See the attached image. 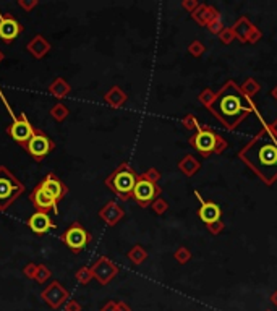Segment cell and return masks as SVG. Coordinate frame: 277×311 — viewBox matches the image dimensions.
Listing matches in <instances>:
<instances>
[{"instance_id":"obj_20","label":"cell","mask_w":277,"mask_h":311,"mask_svg":"<svg viewBox=\"0 0 277 311\" xmlns=\"http://www.w3.org/2000/svg\"><path fill=\"white\" fill-rule=\"evenodd\" d=\"M221 15L219 10L213 5H208V4H200V7L191 13V18L196 21L200 26H208V24L213 21L214 18Z\"/></svg>"},{"instance_id":"obj_14","label":"cell","mask_w":277,"mask_h":311,"mask_svg":"<svg viewBox=\"0 0 277 311\" xmlns=\"http://www.w3.org/2000/svg\"><path fill=\"white\" fill-rule=\"evenodd\" d=\"M41 185H43L44 190L52 196V198L59 203L62 201L65 196L68 195V186L63 183V180L57 177L54 172H51V174H47L43 180L39 182Z\"/></svg>"},{"instance_id":"obj_30","label":"cell","mask_w":277,"mask_h":311,"mask_svg":"<svg viewBox=\"0 0 277 311\" xmlns=\"http://www.w3.org/2000/svg\"><path fill=\"white\" fill-rule=\"evenodd\" d=\"M174 258L177 259L178 264H186L188 261L191 259V251L186 248V247H178L174 251Z\"/></svg>"},{"instance_id":"obj_41","label":"cell","mask_w":277,"mask_h":311,"mask_svg":"<svg viewBox=\"0 0 277 311\" xmlns=\"http://www.w3.org/2000/svg\"><path fill=\"white\" fill-rule=\"evenodd\" d=\"M63 309H65V311H83L81 305L78 303L76 300H73V298H70V300L67 301V303H65Z\"/></svg>"},{"instance_id":"obj_36","label":"cell","mask_w":277,"mask_h":311,"mask_svg":"<svg viewBox=\"0 0 277 311\" xmlns=\"http://www.w3.org/2000/svg\"><path fill=\"white\" fill-rule=\"evenodd\" d=\"M219 39H221V43H222V44L229 46V44H232L233 41L237 39V37H235V34H233L232 28H224L221 34H219Z\"/></svg>"},{"instance_id":"obj_1","label":"cell","mask_w":277,"mask_h":311,"mask_svg":"<svg viewBox=\"0 0 277 311\" xmlns=\"http://www.w3.org/2000/svg\"><path fill=\"white\" fill-rule=\"evenodd\" d=\"M239 159L267 186L277 182V138L267 125L239 151Z\"/></svg>"},{"instance_id":"obj_2","label":"cell","mask_w":277,"mask_h":311,"mask_svg":"<svg viewBox=\"0 0 277 311\" xmlns=\"http://www.w3.org/2000/svg\"><path fill=\"white\" fill-rule=\"evenodd\" d=\"M208 110L230 132L237 130L250 115L258 113L253 99L243 94L240 86L233 80H227L221 86L214 102L209 105Z\"/></svg>"},{"instance_id":"obj_10","label":"cell","mask_w":277,"mask_h":311,"mask_svg":"<svg viewBox=\"0 0 277 311\" xmlns=\"http://www.w3.org/2000/svg\"><path fill=\"white\" fill-rule=\"evenodd\" d=\"M7 133L15 143H18L21 148H26V143L31 140V136L34 135V127L31 125L26 113L23 112L18 115V120L12 122V125H8Z\"/></svg>"},{"instance_id":"obj_13","label":"cell","mask_w":277,"mask_h":311,"mask_svg":"<svg viewBox=\"0 0 277 311\" xmlns=\"http://www.w3.org/2000/svg\"><path fill=\"white\" fill-rule=\"evenodd\" d=\"M194 196H196V200L200 201V208H198L196 214H198V217L203 220V222L208 225V224L216 222V220H221L222 209H221V206H219L217 203L205 200L200 195V191H196V190H194Z\"/></svg>"},{"instance_id":"obj_11","label":"cell","mask_w":277,"mask_h":311,"mask_svg":"<svg viewBox=\"0 0 277 311\" xmlns=\"http://www.w3.org/2000/svg\"><path fill=\"white\" fill-rule=\"evenodd\" d=\"M93 277L99 285H109L118 274V266L107 256H99L91 266Z\"/></svg>"},{"instance_id":"obj_17","label":"cell","mask_w":277,"mask_h":311,"mask_svg":"<svg viewBox=\"0 0 277 311\" xmlns=\"http://www.w3.org/2000/svg\"><path fill=\"white\" fill-rule=\"evenodd\" d=\"M26 225L31 228L32 234L36 235H46L49 230L57 227V224L51 219V216L46 214V212H34L28 220H26Z\"/></svg>"},{"instance_id":"obj_15","label":"cell","mask_w":277,"mask_h":311,"mask_svg":"<svg viewBox=\"0 0 277 311\" xmlns=\"http://www.w3.org/2000/svg\"><path fill=\"white\" fill-rule=\"evenodd\" d=\"M23 32V26L20 21L15 20L12 15H4L0 20V39L4 44H12L13 41Z\"/></svg>"},{"instance_id":"obj_24","label":"cell","mask_w":277,"mask_h":311,"mask_svg":"<svg viewBox=\"0 0 277 311\" xmlns=\"http://www.w3.org/2000/svg\"><path fill=\"white\" fill-rule=\"evenodd\" d=\"M127 258L132 261V264L140 266L148 259V251H146L144 247H141V245H135V247L127 253Z\"/></svg>"},{"instance_id":"obj_32","label":"cell","mask_w":277,"mask_h":311,"mask_svg":"<svg viewBox=\"0 0 277 311\" xmlns=\"http://www.w3.org/2000/svg\"><path fill=\"white\" fill-rule=\"evenodd\" d=\"M182 125H183V128L185 130H200V122L196 120V117L193 115V113H186V115H183V119H182Z\"/></svg>"},{"instance_id":"obj_42","label":"cell","mask_w":277,"mask_h":311,"mask_svg":"<svg viewBox=\"0 0 277 311\" xmlns=\"http://www.w3.org/2000/svg\"><path fill=\"white\" fill-rule=\"evenodd\" d=\"M261 37H263V32H261V29L256 26V29L251 32V36L248 39V44H256V43H259V39H261Z\"/></svg>"},{"instance_id":"obj_5","label":"cell","mask_w":277,"mask_h":311,"mask_svg":"<svg viewBox=\"0 0 277 311\" xmlns=\"http://www.w3.org/2000/svg\"><path fill=\"white\" fill-rule=\"evenodd\" d=\"M24 190L26 188L12 174V170L0 166V211L5 212L21 195H24Z\"/></svg>"},{"instance_id":"obj_46","label":"cell","mask_w":277,"mask_h":311,"mask_svg":"<svg viewBox=\"0 0 277 311\" xmlns=\"http://www.w3.org/2000/svg\"><path fill=\"white\" fill-rule=\"evenodd\" d=\"M271 303H272L274 306H277V290L271 295Z\"/></svg>"},{"instance_id":"obj_8","label":"cell","mask_w":277,"mask_h":311,"mask_svg":"<svg viewBox=\"0 0 277 311\" xmlns=\"http://www.w3.org/2000/svg\"><path fill=\"white\" fill-rule=\"evenodd\" d=\"M26 152L31 156L36 162H43L49 154L55 149V143L49 138L43 130L34 128V135L26 143Z\"/></svg>"},{"instance_id":"obj_4","label":"cell","mask_w":277,"mask_h":311,"mask_svg":"<svg viewBox=\"0 0 277 311\" xmlns=\"http://www.w3.org/2000/svg\"><path fill=\"white\" fill-rule=\"evenodd\" d=\"M188 143L191 148L205 159L211 158L213 154H222L227 148H229V141L219 133H216L214 130L208 125H201L198 132H194V135L190 136Z\"/></svg>"},{"instance_id":"obj_3","label":"cell","mask_w":277,"mask_h":311,"mask_svg":"<svg viewBox=\"0 0 277 311\" xmlns=\"http://www.w3.org/2000/svg\"><path fill=\"white\" fill-rule=\"evenodd\" d=\"M138 180V174L135 169L130 166V162H122L117 166V169L104 180V185L109 188L112 193L117 195L120 201L132 200V193L135 190Z\"/></svg>"},{"instance_id":"obj_29","label":"cell","mask_w":277,"mask_h":311,"mask_svg":"<svg viewBox=\"0 0 277 311\" xmlns=\"http://www.w3.org/2000/svg\"><path fill=\"white\" fill-rule=\"evenodd\" d=\"M186 51H188L190 55L194 57V59H200V57L206 52V46L203 44L200 39H193L191 43L188 44V47H186Z\"/></svg>"},{"instance_id":"obj_39","label":"cell","mask_w":277,"mask_h":311,"mask_svg":"<svg viewBox=\"0 0 277 311\" xmlns=\"http://www.w3.org/2000/svg\"><path fill=\"white\" fill-rule=\"evenodd\" d=\"M18 5L24 12H32L39 5V0H18Z\"/></svg>"},{"instance_id":"obj_19","label":"cell","mask_w":277,"mask_h":311,"mask_svg":"<svg viewBox=\"0 0 277 311\" xmlns=\"http://www.w3.org/2000/svg\"><path fill=\"white\" fill-rule=\"evenodd\" d=\"M232 31L235 37H237L242 44H248V39L251 36V32L256 29V24L251 23L247 16H240V18L232 24Z\"/></svg>"},{"instance_id":"obj_22","label":"cell","mask_w":277,"mask_h":311,"mask_svg":"<svg viewBox=\"0 0 277 311\" xmlns=\"http://www.w3.org/2000/svg\"><path fill=\"white\" fill-rule=\"evenodd\" d=\"M177 169L180 170L186 178H191L194 174H196V172H200L201 162H200V159L194 158V156L186 154V156H183V158L177 162Z\"/></svg>"},{"instance_id":"obj_28","label":"cell","mask_w":277,"mask_h":311,"mask_svg":"<svg viewBox=\"0 0 277 311\" xmlns=\"http://www.w3.org/2000/svg\"><path fill=\"white\" fill-rule=\"evenodd\" d=\"M216 94H217V91H213L211 88H205V89H203V91L198 94V102L203 104V105H205V107L208 109L209 105L214 102Z\"/></svg>"},{"instance_id":"obj_31","label":"cell","mask_w":277,"mask_h":311,"mask_svg":"<svg viewBox=\"0 0 277 311\" xmlns=\"http://www.w3.org/2000/svg\"><path fill=\"white\" fill-rule=\"evenodd\" d=\"M52 277V271L46 264H37V274H36V282L44 284Z\"/></svg>"},{"instance_id":"obj_7","label":"cell","mask_w":277,"mask_h":311,"mask_svg":"<svg viewBox=\"0 0 277 311\" xmlns=\"http://www.w3.org/2000/svg\"><path fill=\"white\" fill-rule=\"evenodd\" d=\"M91 239H93L91 234H89L80 222H71L67 227V230H65L60 237V240L65 243V247H67L71 253H75V255L83 251L86 248V245L91 242Z\"/></svg>"},{"instance_id":"obj_38","label":"cell","mask_w":277,"mask_h":311,"mask_svg":"<svg viewBox=\"0 0 277 311\" xmlns=\"http://www.w3.org/2000/svg\"><path fill=\"white\" fill-rule=\"evenodd\" d=\"M206 228H208V232H209V234L219 235V234H222V230L225 228V224L222 222V220H216V222H213V224H208Z\"/></svg>"},{"instance_id":"obj_16","label":"cell","mask_w":277,"mask_h":311,"mask_svg":"<svg viewBox=\"0 0 277 311\" xmlns=\"http://www.w3.org/2000/svg\"><path fill=\"white\" fill-rule=\"evenodd\" d=\"M97 216H99V219L102 220L105 225L115 227L120 222V220L125 217V211H124V208H122L117 201H107L99 209Z\"/></svg>"},{"instance_id":"obj_26","label":"cell","mask_w":277,"mask_h":311,"mask_svg":"<svg viewBox=\"0 0 277 311\" xmlns=\"http://www.w3.org/2000/svg\"><path fill=\"white\" fill-rule=\"evenodd\" d=\"M49 113H51V117H52L55 122H59V124H62L63 120H67V119H68L70 110H68V107H67V105H65L63 102H57V104H54L52 107H51Z\"/></svg>"},{"instance_id":"obj_35","label":"cell","mask_w":277,"mask_h":311,"mask_svg":"<svg viewBox=\"0 0 277 311\" xmlns=\"http://www.w3.org/2000/svg\"><path fill=\"white\" fill-rule=\"evenodd\" d=\"M23 276L29 281H36V274H37V264L36 263H28L23 267Z\"/></svg>"},{"instance_id":"obj_34","label":"cell","mask_w":277,"mask_h":311,"mask_svg":"<svg viewBox=\"0 0 277 311\" xmlns=\"http://www.w3.org/2000/svg\"><path fill=\"white\" fill-rule=\"evenodd\" d=\"M208 29H209V32H213V34H216V36H219L222 32V29L225 28L224 26V23H222V15H219L217 18H214L213 21H211L208 26H206Z\"/></svg>"},{"instance_id":"obj_25","label":"cell","mask_w":277,"mask_h":311,"mask_svg":"<svg viewBox=\"0 0 277 311\" xmlns=\"http://www.w3.org/2000/svg\"><path fill=\"white\" fill-rule=\"evenodd\" d=\"M240 89H242V93L245 94L247 97L253 99V97H255L259 91H261V85H259V81L255 80V78H247V80L240 85Z\"/></svg>"},{"instance_id":"obj_47","label":"cell","mask_w":277,"mask_h":311,"mask_svg":"<svg viewBox=\"0 0 277 311\" xmlns=\"http://www.w3.org/2000/svg\"><path fill=\"white\" fill-rule=\"evenodd\" d=\"M271 96H272V99L274 101H277V85L272 88V91H271Z\"/></svg>"},{"instance_id":"obj_40","label":"cell","mask_w":277,"mask_h":311,"mask_svg":"<svg viewBox=\"0 0 277 311\" xmlns=\"http://www.w3.org/2000/svg\"><path fill=\"white\" fill-rule=\"evenodd\" d=\"M182 7L191 15V13L200 7V2H198V0H183V2H182Z\"/></svg>"},{"instance_id":"obj_43","label":"cell","mask_w":277,"mask_h":311,"mask_svg":"<svg viewBox=\"0 0 277 311\" xmlns=\"http://www.w3.org/2000/svg\"><path fill=\"white\" fill-rule=\"evenodd\" d=\"M101 311H117V301H113V300H109L107 303H105Z\"/></svg>"},{"instance_id":"obj_48","label":"cell","mask_w":277,"mask_h":311,"mask_svg":"<svg viewBox=\"0 0 277 311\" xmlns=\"http://www.w3.org/2000/svg\"><path fill=\"white\" fill-rule=\"evenodd\" d=\"M5 60V52L2 51V49H0V63H2Z\"/></svg>"},{"instance_id":"obj_27","label":"cell","mask_w":277,"mask_h":311,"mask_svg":"<svg viewBox=\"0 0 277 311\" xmlns=\"http://www.w3.org/2000/svg\"><path fill=\"white\" fill-rule=\"evenodd\" d=\"M75 279L81 285H88L89 282L94 279L93 273H91V267H89V266H81L78 271L75 273Z\"/></svg>"},{"instance_id":"obj_45","label":"cell","mask_w":277,"mask_h":311,"mask_svg":"<svg viewBox=\"0 0 277 311\" xmlns=\"http://www.w3.org/2000/svg\"><path fill=\"white\" fill-rule=\"evenodd\" d=\"M267 127H269L271 128V132L274 133V136L277 138V117L271 122V124H267Z\"/></svg>"},{"instance_id":"obj_18","label":"cell","mask_w":277,"mask_h":311,"mask_svg":"<svg viewBox=\"0 0 277 311\" xmlns=\"http://www.w3.org/2000/svg\"><path fill=\"white\" fill-rule=\"evenodd\" d=\"M51 43L43 36V34H36L34 37H32L29 43L26 44V51L34 57L36 60H41V59H44V57L51 52Z\"/></svg>"},{"instance_id":"obj_21","label":"cell","mask_w":277,"mask_h":311,"mask_svg":"<svg viewBox=\"0 0 277 311\" xmlns=\"http://www.w3.org/2000/svg\"><path fill=\"white\" fill-rule=\"evenodd\" d=\"M128 101L127 93L120 86H112L107 93L104 94V102L112 109H122Z\"/></svg>"},{"instance_id":"obj_23","label":"cell","mask_w":277,"mask_h":311,"mask_svg":"<svg viewBox=\"0 0 277 311\" xmlns=\"http://www.w3.org/2000/svg\"><path fill=\"white\" fill-rule=\"evenodd\" d=\"M47 91L51 96H54L55 99L62 101L63 97H67L71 93V86L68 85V81H65L63 78L59 76V78H55L51 85H49Z\"/></svg>"},{"instance_id":"obj_44","label":"cell","mask_w":277,"mask_h":311,"mask_svg":"<svg viewBox=\"0 0 277 311\" xmlns=\"http://www.w3.org/2000/svg\"><path fill=\"white\" fill-rule=\"evenodd\" d=\"M117 311H132L127 301H117Z\"/></svg>"},{"instance_id":"obj_6","label":"cell","mask_w":277,"mask_h":311,"mask_svg":"<svg viewBox=\"0 0 277 311\" xmlns=\"http://www.w3.org/2000/svg\"><path fill=\"white\" fill-rule=\"evenodd\" d=\"M161 195H162V188L159 186V183L149 182L148 178H144L141 174H138L135 190L132 193V200H135L138 206L143 209L151 208V204L157 198H161Z\"/></svg>"},{"instance_id":"obj_33","label":"cell","mask_w":277,"mask_h":311,"mask_svg":"<svg viewBox=\"0 0 277 311\" xmlns=\"http://www.w3.org/2000/svg\"><path fill=\"white\" fill-rule=\"evenodd\" d=\"M151 209L154 211V214L162 216V214H166V212H167V209H169V203L161 196V198H157L156 201H154V203L151 204Z\"/></svg>"},{"instance_id":"obj_37","label":"cell","mask_w":277,"mask_h":311,"mask_svg":"<svg viewBox=\"0 0 277 311\" xmlns=\"http://www.w3.org/2000/svg\"><path fill=\"white\" fill-rule=\"evenodd\" d=\"M141 175L144 178H148L149 182H154V183H159L161 182V172L156 167H149L148 170H144Z\"/></svg>"},{"instance_id":"obj_12","label":"cell","mask_w":277,"mask_h":311,"mask_svg":"<svg viewBox=\"0 0 277 311\" xmlns=\"http://www.w3.org/2000/svg\"><path fill=\"white\" fill-rule=\"evenodd\" d=\"M29 201L34 206L36 212H46V214H49L52 211L54 214H59V203L44 190L41 183L32 188V191L29 193Z\"/></svg>"},{"instance_id":"obj_9","label":"cell","mask_w":277,"mask_h":311,"mask_svg":"<svg viewBox=\"0 0 277 311\" xmlns=\"http://www.w3.org/2000/svg\"><path fill=\"white\" fill-rule=\"evenodd\" d=\"M41 298H43V301L49 308L59 309L65 306V303L70 300V292L59 281H52L43 292H41Z\"/></svg>"}]
</instances>
